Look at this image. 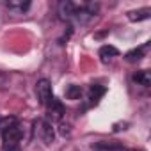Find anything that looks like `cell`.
<instances>
[{"instance_id": "6da1fadb", "label": "cell", "mask_w": 151, "mask_h": 151, "mask_svg": "<svg viewBox=\"0 0 151 151\" xmlns=\"http://www.w3.org/2000/svg\"><path fill=\"white\" fill-rule=\"evenodd\" d=\"M0 132H2V140H4V151H18V142L22 140V128L16 123V119H6L0 124Z\"/></svg>"}, {"instance_id": "7a4b0ae2", "label": "cell", "mask_w": 151, "mask_h": 151, "mask_svg": "<svg viewBox=\"0 0 151 151\" xmlns=\"http://www.w3.org/2000/svg\"><path fill=\"white\" fill-rule=\"evenodd\" d=\"M36 94H37L39 103L46 107V105L52 101V98H53V93H52V84H50L46 78L37 80V84H36Z\"/></svg>"}, {"instance_id": "3957f363", "label": "cell", "mask_w": 151, "mask_h": 151, "mask_svg": "<svg viewBox=\"0 0 151 151\" xmlns=\"http://www.w3.org/2000/svg\"><path fill=\"white\" fill-rule=\"evenodd\" d=\"M36 128H37L39 139H41L45 144H52V142H53L55 132H53V124H52L48 119H39V121H36Z\"/></svg>"}, {"instance_id": "277c9868", "label": "cell", "mask_w": 151, "mask_h": 151, "mask_svg": "<svg viewBox=\"0 0 151 151\" xmlns=\"http://www.w3.org/2000/svg\"><path fill=\"white\" fill-rule=\"evenodd\" d=\"M46 109H48V121H50V123L62 119V116H64V107H62V103H60L55 96H53L52 101L46 105Z\"/></svg>"}, {"instance_id": "5b68a950", "label": "cell", "mask_w": 151, "mask_h": 151, "mask_svg": "<svg viewBox=\"0 0 151 151\" xmlns=\"http://www.w3.org/2000/svg\"><path fill=\"white\" fill-rule=\"evenodd\" d=\"M75 11H77V4L69 2V0L59 2V16H60V20H71L75 16Z\"/></svg>"}, {"instance_id": "8992f818", "label": "cell", "mask_w": 151, "mask_h": 151, "mask_svg": "<svg viewBox=\"0 0 151 151\" xmlns=\"http://www.w3.org/2000/svg\"><path fill=\"white\" fill-rule=\"evenodd\" d=\"M93 149L96 151H124L123 144L117 140H100L93 144Z\"/></svg>"}, {"instance_id": "52a82bcc", "label": "cell", "mask_w": 151, "mask_h": 151, "mask_svg": "<svg viewBox=\"0 0 151 151\" xmlns=\"http://www.w3.org/2000/svg\"><path fill=\"white\" fill-rule=\"evenodd\" d=\"M105 87L103 86H100V84H94V86H91L89 87V93H87V98H89V101L93 103V105H96L100 100H101V96L105 94Z\"/></svg>"}, {"instance_id": "ba28073f", "label": "cell", "mask_w": 151, "mask_h": 151, "mask_svg": "<svg viewBox=\"0 0 151 151\" xmlns=\"http://www.w3.org/2000/svg\"><path fill=\"white\" fill-rule=\"evenodd\" d=\"M98 55H100L101 62H109L112 57H117V55H119V50H117V48H114V46H110V45H105V46H101V48H100Z\"/></svg>"}, {"instance_id": "9c48e42d", "label": "cell", "mask_w": 151, "mask_h": 151, "mask_svg": "<svg viewBox=\"0 0 151 151\" xmlns=\"http://www.w3.org/2000/svg\"><path fill=\"white\" fill-rule=\"evenodd\" d=\"M147 46L149 45H144V46H139V48H133V50H130L126 55H124V59L128 60V62H139L144 55H146V50H147Z\"/></svg>"}, {"instance_id": "30bf717a", "label": "cell", "mask_w": 151, "mask_h": 151, "mask_svg": "<svg viewBox=\"0 0 151 151\" xmlns=\"http://www.w3.org/2000/svg\"><path fill=\"white\" fill-rule=\"evenodd\" d=\"M132 78H133L135 84H139V86H142V87H149V86H151V75H149V71H146V69L133 73Z\"/></svg>"}, {"instance_id": "8fae6325", "label": "cell", "mask_w": 151, "mask_h": 151, "mask_svg": "<svg viewBox=\"0 0 151 151\" xmlns=\"http://www.w3.org/2000/svg\"><path fill=\"white\" fill-rule=\"evenodd\" d=\"M151 16V9L149 7H144V9H137V11H130L128 13V20L130 22H142V20H147Z\"/></svg>"}, {"instance_id": "7c38bea8", "label": "cell", "mask_w": 151, "mask_h": 151, "mask_svg": "<svg viewBox=\"0 0 151 151\" xmlns=\"http://www.w3.org/2000/svg\"><path fill=\"white\" fill-rule=\"evenodd\" d=\"M80 96H82L80 86H68L66 87V98L68 100H80Z\"/></svg>"}, {"instance_id": "4fadbf2b", "label": "cell", "mask_w": 151, "mask_h": 151, "mask_svg": "<svg viewBox=\"0 0 151 151\" xmlns=\"http://www.w3.org/2000/svg\"><path fill=\"white\" fill-rule=\"evenodd\" d=\"M7 7L9 9H20V11H25L30 7V2H7Z\"/></svg>"}, {"instance_id": "5bb4252c", "label": "cell", "mask_w": 151, "mask_h": 151, "mask_svg": "<svg viewBox=\"0 0 151 151\" xmlns=\"http://www.w3.org/2000/svg\"><path fill=\"white\" fill-rule=\"evenodd\" d=\"M60 133H62V135H69V126L62 123V124H60Z\"/></svg>"}, {"instance_id": "9a60e30c", "label": "cell", "mask_w": 151, "mask_h": 151, "mask_svg": "<svg viewBox=\"0 0 151 151\" xmlns=\"http://www.w3.org/2000/svg\"><path fill=\"white\" fill-rule=\"evenodd\" d=\"M124 151H140V149H135V147H130V149H124Z\"/></svg>"}]
</instances>
